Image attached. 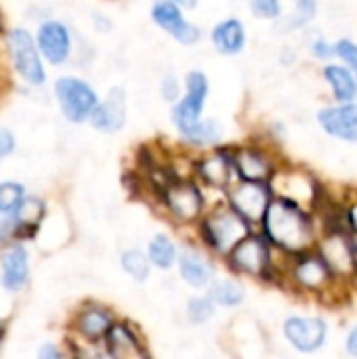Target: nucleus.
<instances>
[{"label":"nucleus","instance_id":"c9c22d12","mask_svg":"<svg viewBox=\"0 0 357 359\" xmlns=\"http://www.w3.org/2000/svg\"><path fill=\"white\" fill-rule=\"evenodd\" d=\"M15 147V141H13V135L0 126V158H4L6 154H11Z\"/></svg>","mask_w":357,"mask_h":359},{"label":"nucleus","instance_id":"a878e982","mask_svg":"<svg viewBox=\"0 0 357 359\" xmlns=\"http://www.w3.org/2000/svg\"><path fill=\"white\" fill-rule=\"evenodd\" d=\"M147 257H149L151 265H156L160 269H170L179 261V250L168 236L158 233V236H154V240L147 246Z\"/></svg>","mask_w":357,"mask_h":359},{"label":"nucleus","instance_id":"7ed1b4c3","mask_svg":"<svg viewBox=\"0 0 357 359\" xmlns=\"http://www.w3.org/2000/svg\"><path fill=\"white\" fill-rule=\"evenodd\" d=\"M274 246L271 242L259 233H248L227 257V263L231 267L234 273L246 276V278H257V280H265L269 276H278L276 273V265H274Z\"/></svg>","mask_w":357,"mask_h":359},{"label":"nucleus","instance_id":"c756f323","mask_svg":"<svg viewBox=\"0 0 357 359\" xmlns=\"http://www.w3.org/2000/svg\"><path fill=\"white\" fill-rule=\"evenodd\" d=\"M318 13V0H297V6H295V13L284 21V27L282 29H301L305 27Z\"/></svg>","mask_w":357,"mask_h":359},{"label":"nucleus","instance_id":"412c9836","mask_svg":"<svg viewBox=\"0 0 357 359\" xmlns=\"http://www.w3.org/2000/svg\"><path fill=\"white\" fill-rule=\"evenodd\" d=\"M210 40H213V46H215L217 53H221V55H238L246 44V29H244L240 19L229 17V19H223V21H219L215 25V29L210 34Z\"/></svg>","mask_w":357,"mask_h":359},{"label":"nucleus","instance_id":"b1692460","mask_svg":"<svg viewBox=\"0 0 357 359\" xmlns=\"http://www.w3.org/2000/svg\"><path fill=\"white\" fill-rule=\"evenodd\" d=\"M27 280V252L21 246H13L2 257V284L6 290H19Z\"/></svg>","mask_w":357,"mask_h":359},{"label":"nucleus","instance_id":"72a5a7b5","mask_svg":"<svg viewBox=\"0 0 357 359\" xmlns=\"http://www.w3.org/2000/svg\"><path fill=\"white\" fill-rule=\"evenodd\" d=\"M311 53H314V57H318V59H322V61H328V59H332V57L337 55V46L330 44V42L324 40V38H318V40L311 44Z\"/></svg>","mask_w":357,"mask_h":359},{"label":"nucleus","instance_id":"5701e85b","mask_svg":"<svg viewBox=\"0 0 357 359\" xmlns=\"http://www.w3.org/2000/svg\"><path fill=\"white\" fill-rule=\"evenodd\" d=\"M324 80L332 88V95L339 103L356 101L357 97V78L353 69L345 63H328L324 67Z\"/></svg>","mask_w":357,"mask_h":359},{"label":"nucleus","instance_id":"bb28decb","mask_svg":"<svg viewBox=\"0 0 357 359\" xmlns=\"http://www.w3.org/2000/svg\"><path fill=\"white\" fill-rule=\"evenodd\" d=\"M181 139L196 147H208L221 141V128L215 120H200L185 133H181Z\"/></svg>","mask_w":357,"mask_h":359},{"label":"nucleus","instance_id":"7c9ffc66","mask_svg":"<svg viewBox=\"0 0 357 359\" xmlns=\"http://www.w3.org/2000/svg\"><path fill=\"white\" fill-rule=\"evenodd\" d=\"M215 301L210 297H196L187 303V320L196 326L208 322L215 316Z\"/></svg>","mask_w":357,"mask_h":359},{"label":"nucleus","instance_id":"58836bf2","mask_svg":"<svg viewBox=\"0 0 357 359\" xmlns=\"http://www.w3.org/2000/svg\"><path fill=\"white\" fill-rule=\"evenodd\" d=\"M57 355H59V351L55 347H44L40 351V358H57Z\"/></svg>","mask_w":357,"mask_h":359},{"label":"nucleus","instance_id":"9d476101","mask_svg":"<svg viewBox=\"0 0 357 359\" xmlns=\"http://www.w3.org/2000/svg\"><path fill=\"white\" fill-rule=\"evenodd\" d=\"M151 19L160 29L170 34L179 44H185V46L198 44L202 36L200 27L183 17L181 4H177L175 0H156L151 6Z\"/></svg>","mask_w":357,"mask_h":359},{"label":"nucleus","instance_id":"2eb2a0df","mask_svg":"<svg viewBox=\"0 0 357 359\" xmlns=\"http://www.w3.org/2000/svg\"><path fill=\"white\" fill-rule=\"evenodd\" d=\"M234 164L238 179L244 181H261L269 183L274 172L278 170L274 158L259 145H244L234 149Z\"/></svg>","mask_w":357,"mask_h":359},{"label":"nucleus","instance_id":"4c0bfd02","mask_svg":"<svg viewBox=\"0 0 357 359\" xmlns=\"http://www.w3.org/2000/svg\"><path fill=\"white\" fill-rule=\"evenodd\" d=\"M347 223H349L351 231L357 233V200L347 208Z\"/></svg>","mask_w":357,"mask_h":359},{"label":"nucleus","instance_id":"f3484780","mask_svg":"<svg viewBox=\"0 0 357 359\" xmlns=\"http://www.w3.org/2000/svg\"><path fill=\"white\" fill-rule=\"evenodd\" d=\"M90 122L97 130L103 133H116L126 122V95L122 88H112L105 101L97 103Z\"/></svg>","mask_w":357,"mask_h":359},{"label":"nucleus","instance_id":"4468645a","mask_svg":"<svg viewBox=\"0 0 357 359\" xmlns=\"http://www.w3.org/2000/svg\"><path fill=\"white\" fill-rule=\"evenodd\" d=\"M8 48L13 55V63L21 78H25L29 84H42L44 82V69L36 50V44L32 36L25 29H15L8 36Z\"/></svg>","mask_w":357,"mask_h":359},{"label":"nucleus","instance_id":"2f4dec72","mask_svg":"<svg viewBox=\"0 0 357 359\" xmlns=\"http://www.w3.org/2000/svg\"><path fill=\"white\" fill-rule=\"evenodd\" d=\"M23 202V187L19 183H0V212H15Z\"/></svg>","mask_w":357,"mask_h":359},{"label":"nucleus","instance_id":"f8f14e48","mask_svg":"<svg viewBox=\"0 0 357 359\" xmlns=\"http://www.w3.org/2000/svg\"><path fill=\"white\" fill-rule=\"evenodd\" d=\"M284 337L297 351L314 353L326 343L328 324L322 318L292 316L284 322Z\"/></svg>","mask_w":357,"mask_h":359},{"label":"nucleus","instance_id":"6e6552de","mask_svg":"<svg viewBox=\"0 0 357 359\" xmlns=\"http://www.w3.org/2000/svg\"><path fill=\"white\" fill-rule=\"evenodd\" d=\"M208 97V80L202 72L194 69L185 78V95L173 107V122L179 133H185L202 120L204 103Z\"/></svg>","mask_w":357,"mask_h":359},{"label":"nucleus","instance_id":"e433bc0d","mask_svg":"<svg viewBox=\"0 0 357 359\" xmlns=\"http://www.w3.org/2000/svg\"><path fill=\"white\" fill-rule=\"evenodd\" d=\"M347 351H349V355L357 358V326L351 328V332L347 337Z\"/></svg>","mask_w":357,"mask_h":359},{"label":"nucleus","instance_id":"20e7f679","mask_svg":"<svg viewBox=\"0 0 357 359\" xmlns=\"http://www.w3.org/2000/svg\"><path fill=\"white\" fill-rule=\"evenodd\" d=\"M166 212L181 225H191L200 221L206 212V200L200 187L189 179H173L160 191Z\"/></svg>","mask_w":357,"mask_h":359},{"label":"nucleus","instance_id":"39448f33","mask_svg":"<svg viewBox=\"0 0 357 359\" xmlns=\"http://www.w3.org/2000/svg\"><path fill=\"white\" fill-rule=\"evenodd\" d=\"M286 276L290 278L292 286L305 294H326L339 282V278L335 276V271L318 250L316 252L307 250L303 255H297Z\"/></svg>","mask_w":357,"mask_h":359},{"label":"nucleus","instance_id":"4be33fe9","mask_svg":"<svg viewBox=\"0 0 357 359\" xmlns=\"http://www.w3.org/2000/svg\"><path fill=\"white\" fill-rule=\"evenodd\" d=\"M112 326H114V320H112L109 311L103 309V307H97V305L84 307L78 313V320H76V328H78V332L86 341H101V339H105Z\"/></svg>","mask_w":357,"mask_h":359},{"label":"nucleus","instance_id":"a19ab883","mask_svg":"<svg viewBox=\"0 0 357 359\" xmlns=\"http://www.w3.org/2000/svg\"><path fill=\"white\" fill-rule=\"evenodd\" d=\"M349 67L353 69V74H356V78H357V59H356V61H353V63H351V65H349Z\"/></svg>","mask_w":357,"mask_h":359},{"label":"nucleus","instance_id":"393cba45","mask_svg":"<svg viewBox=\"0 0 357 359\" xmlns=\"http://www.w3.org/2000/svg\"><path fill=\"white\" fill-rule=\"evenodd\" d=\"M44 217V204L38 198H27L19 204L15 223H13V236L15 238H29L34 236L38 223Z\"/></svg>","mask_w":357,"mask_h":359},{"label":"nucleus","instance_id":"f257e3e1","mask_svg":"<svg viewBox=\"0 0 357 359\" xmlns=\"http://www.w3.org/2000/svg\"><path fill=\"white\" fill-rule=\"evenodd\" d=\"M265 238L271 246L286 255H303L316 244V227L307 208L274 196L267 206V212L261 221Z\"/></svg>","mask_w":357,"mask_h":359},{"label":"nucleus","instance_id":"f704fd0d","mask_svg":"<svg viewBox=\"0 0 357 359\" xmlns=\"http://www.w3.org/2000/svg\"><path fill=\"white\" fill-rule=\"evenodd\" d=\"M162 97L166 101H177V97H179V80L173 74L164 76V80H162Z\"/></svg>","mask_w":357,"mask_h":359},{"label":"nucleus","instance_id":"1a4fd4ad","mask_svg":"<svg viewBox=\"0 0 357 359\" xmlns=\"http://www.w3.org/2000/svg\"><path fill=\"white\" fill-rule=\"evenodd\" d=\"M57 99L61 103V109L69 122H84L86 118L93 116L99 99L97 93L86 84L84 80L78 78H61L55 84Z\"/></svg>","mask_w":357,"mask_h":359},{"label":"nucleus","instance_id":"473e14b6","mask_svg":"<svg viewBox=\"0 0 357 359\" xmlns=\"http://www.w3.org/2000/svg\"><path fill=\"white\" fill-rule=\"evenodd\" d=\"M250 8L261 19H276L282 15V0H250Z\"/></svg>","mask_w":357,"mask_h":359},{"label":"nucleus","instance_id":"ddd939ff","mask_svg":"<svg viewBox=\"0 0 357 359\" xmlns=\"http://www.w3.org/2000/svg\"><path fill=\"white\" fill-rule=\"evenodd\" d=\"M198 179L215 189H227L234 181L236 175V164H234V149H215L206 156H202L196 166H194Z\"/></svg>","mask_w":357,"mask_h":359},{"label":"nucleus","instance_id":"dca6fc26","mask_svg":"<svg viewBox=\"0 0 357 359\" xmlns=\"http://www.w3.org/2000/svg\"><path fill=\"white\" fill-rule=\"evenodd\" d=\"M318 122L330 137L357 143V105L353 101L320 109Z\"/></svg>","mask_w":357,"mask_h":359},{"label":"nucleus","instance_id":"9b49d317","mask_svg":"<svg viewBox=\"0 0 357 359\" xmlns=\"http://www.w3.org/2000/svg\"><path fill=\"white\" fill-rule=\"evenodd\" d=\"M271 191L278 198H286L299 206H314L318 200V185L303 170H276L269 179Z\"/></svg>","mask_w":357,"mask_h":359},{"label":"nucleus","instance_id":"423d86ee","mask_svg":"<svg viewBox=\"0 0 357 359\" xmlns=\"http://www.w3.org/2000/svg\"><path fill=\"white\" fill-rule=\"evenodd\" d=\"M271 200H274L271 185L261 183V181H244V179H240L227 191V202L231 204V208H236L250 225L263 221Z\"/></svg>","mask_w":357,"mask_h":359},{"label":"nucleus","instance_id":"c85d7f7f","mask_svg":"<svg viewBox=\"0 0 357 359\" xmlns=\"http://www.w3.org/2000/svg\"><path fill=\"white\" fill-rule=\"evenodd\" d=\"M149 265H151L149 257L143 255V252H139V250H126L122 255V267H124V271L130 278H135L137 282H145L147 280Z\"/></svg>","mask_w":357,"mask_h":359},{"label":"nucleus","instance_id":"aec40b11","mask_svg":"<svg viewBox=\"0 0 357 359\" xmlns=\"http://www.w3.org/2000/svg\"><path fill=\"white\" fill-rule=\"evenodd\" d=\"M38 46L50 63H63L69 55V32L59 21H46L38 32Z\"/></svg>","mask_w":357,"mask_h":359},{"label":"nucleus","instance_id":"a211bd4d","mask_svg":"<svg viewBox=\"0 0 357 359\" xmlns=\"http://www.w3.org/2000/svg\"><path fill=\"white\" fill-rule=\"evenodd\" d=\"M105 347H107V353L116 359L147 358V349L143 341L128 324L114 322V326L109 328L105 337Z\"/></svg>","mask_w":357,"mask_h":359},{"label":"nucleus","instance_id":"f03ea898","mask_svg":"<svg viewBox=\"0 0 357 359\" xmlns=\"http://www.w3.org/2000/svg\"><path fill=\"white\" fill-rule=\"evenodd\" d=\"M252 231V225L227 202L204 212L200 219L202 242L219 257H229V252Z\"/></svg>","mask_w":357,"mask_h":359},{"label":"nucleus","instance_id":"0eeeda50","mask_svg":"<svg viewBox=\"0 0 357 359\" xmlns=\"http://www.w3.org/2000/svg\"><path fill=\"white\" fill-rule=\"evenodd\" d=\"M322 259L330 265L339 280L356 278L357 271V248L353 238L343 229H330L316 246Z\"/></svg>","mask_w":357,"mask_h":359},{"label":"nucleus","instance_id":"6ab92c4d","mask_svg":"<svg viewBox=\"0 0 357 359\" xmlns=\"http://www.w3.org/2000/svg\"><path fill=\"white\" fill-rule=\"evenodd\" d=\"M179 271L183 282L194 288H206L215 280V265L196 248H183L179 252Z\"/></svg>","mask_w":357,"mask_h":359},{"label":"nucleus","instance_id":"ea45409f","mask_svg":"<svg viewBox=\"0 0 357 359\" xmlns=\"http://www.w3.org/2000/svg\"><path fill=\"white\" fill-rule=\"evenodd\" d=\"M175 2L181 4V6H187V8H194L198 4V0H175Z\"/></svg>","mask_w":357,"mask_h":359},{"label":"nucleus","instance_id":"cd10ccee","mask_svg":"<svg viewBox=\"0 0 357 359\" xmlns=\"http://www.w3.org/2000/svg\"><path fill=\"white\" fill-rule=\"evenodd\" d=\"M208 297L221 307H238L244 301V288L234 280H213Z\"/></svg>","mask_w":357,"mask_h":359}]
</instances>
